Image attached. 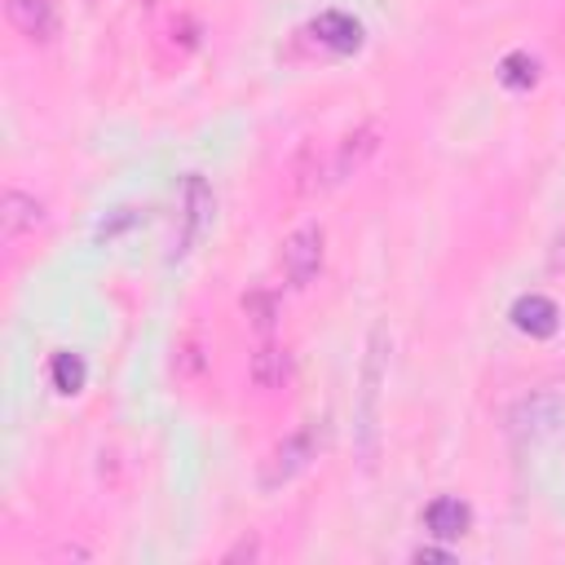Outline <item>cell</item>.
I'll list each match as a JSON object with an SVG mask.
<instances>
[{"mask_svg": "<svg viewBox=\"0 0 565 565\" xmlns=\"http://www.w3.org/2000/svg\"><path fill=\"white\" fill-rule=\"evenodd\" d=\"M388 327L375 322L366 335V358L358 371V415H353V433H358V455L362 463H371L375 455V433H380V397H384V380H388Z\"/></svg>", "mask_w": 565, "mask_h": 565, "instance_id": "1", "label": "cell"}, {"mask_svg": "<svg viewBox=\"0 0 565 565\" xmlns=\"http://www.w3.org/2000/svg\"><path fill=\"white\" fill-rule=\"evenodd\" d=\"M318 424L309 419V424H300L296 433H287L265 459H260V490H282V486H291L313 459H318Z\"/></svg>", "mask_w": 565, "mask_h": 565, "instance_id": "2", "label": "cell"}, {"mask_svg": "<svg viewBox=\"0 0 565 565\" xmlns=\"http://www.w3.org/2000/svg\"><path fill=\"white\" fill-rule=\"evenodd\" d=\"M565 428V397L552 393V388H539V393H525L512 411H508V433L516 441H547Z\"/></svg>", "mask_w": 565, "mask_h": 565, "instance_id": "3", "label": "cell"}, {"mask_svg": "<svg viewBox=\"0 0 565 565\" xmlns=\"http://www.w3.org/2000/svg\"><path fill=\"white\" fill-rule=\"evenodd\" d=\"M380 141H384V128H380L375 119H366V124L349 128V132L335 141V150L327 154V181H331V185H340V181L358 177V172L380 154Z\"/></svg>", "mask_w": 565, "mask_h": 565, "instance_id": "4", "label": "cell"}, {"mask_svg": "<svg viewBox=\"0 0 565 565\" xmlns=\"http://www.w3.org/2000/svg\"><path fill=\"white\" fill-rule=\"evenodd\" d=\"M322 225H296L287 238H282V274L291 287H309L322 269Z\"/></svg>", "mask_w": 565, "mask_h": 565, "instance_id": "5", "label": "cell"}, {"mask_svg": "<svg viewBox=\"0 0 565 565\" xmlns=\"http://www.w3.org/2000/svg\"><path fill=\"white\" fill-rule=\"evenodd\" d=\"M212 212H216L212 185H207L199 172H190L185 185H181V247H177V256H185V252L212 230Z\"/></svg>", "mask_w": 565, "mask_h": 565, "instance_id": "6", "label": "cell"}, {"mask_svg": "<svg viewBox=\"0 0 565 565\" xmlns=\"http://www.w3.org/2000/svg\"><path fill=\"white\" fill-rule=\"evenodd\" d=\"M4 13L13 22V31L31 44H53L62 18H57V0H4Z\"/></svg>", "mask_w": 565, "mask_h": 565, "instance_id": "7", "label": "cell"}, {"mask_svg": "<svg viewBox=\"0 0 565 565\" xmlns=\"http://www.w3.org/2000/svg\"><path fill=\"white\" fill-rule=\"evenodd\" d=\"M309 35H313L327 53H335V57L362 49V22H358L353 13H344V9H322V13L309 22Z\"/></svg>", "mask_w": 565, "mask_h": 565, "instance_id": "8", "label": "cell"}, {"mask_svg": "<svg viewBox=\"0 0 565 565\" xmlns=\"http://www.w3.org/2000/svg\"><path fill=\"white\" fill-rule=\"evenodd\" d=\"M40 221H44V203L35 194H26L18 185H9L0 194V234H4V243H18L22 234H35Z\"/></svg>", "mask_w": 565, "mask_h": 565, "instance_id": "9", "label": "cell"}, {"mask_svg": "<svg viewBox=\"0 0 565 565\" xmlns=\"http://www.w3.org/2000/svg\"><path fill=\"white\" fill-rule=\"evenodd\" d=\"M247 375H252V384L256 388H282L287 380H291V353L278 344V340H260L256 344V353H252V362H247Z\"/></svg>", "mask_w": 565, "mask_h": 565, "instance_id": "10", "label": "cell"}, {"mask_svg": "<svg viewBox=\"0 0 565 565\" xmlns=\"http://www.w3.org/2000/svg\"><path fill=\"white\" fill-rule=\"evenodd\" d=\"M512 322H516V331H525V335L543 340V335H552V331L561 327V309H556V300H552V296L530 291V296H521V300L512 305Z\"/></svg>", "mask_w": 565, "mask_h": 565, "instance_id": "11", "label": "cell"}, {"mask_svg": "<svg viewBox=\"0 0 565 565\" xmlns=\"http://www.w3.org/2000/svg\"><path fill=\"white\" fill-rule=\"evenodd\" d=\"M424 525H428L433 539L450 543V539H459V534L472 525V508H468L463 499H455V494H437V499L424 508Z\"/></svg>", "mask_w": 565, "mask_h": 565, "instance_id": "12", "label": "cell"}, {"mask_svg": "<svg viewBox=\"0 0 565 565\" xmlns=\"http://www.w3.org/2000/svg\"><path fill=\"white\" fill-rule=\"evenodd\" d=\"M318 185H331L327 181V159L313 150V146H300V154L291 159V190L296 194H309Z\"/></svg>", "mask_w": 565, "mask_h": 565, "instance_id": "13", "label": "cell"}, {"mask_svg": "<svg viewBox=\"0 0 565 565\" xmlns=\"http://www.w3.org/2000/svg\"><path fill=\"white\" fill-rule=\"evenodd\" d=\"M207 362H212V353H207L203 331H185V335L177 340V375H181V380H203Z\"/></svg>", "mask_w": 565, "mask_h": 565, "instance_id": "14", "label": "cell"}, {"mask_svg": "<svg viewBox=\"0 0 565 565\" xmlns=\"http://www.w3.org/2000/svg\"><path fill=\"white\" fill-rule=\"evenodd\" d=\"M49 380H53V388H57V393H66V397H75V393L84 388V380H88V366H84V358H79V353H71V349H62V353H53V366H49Z\"/></svg>", "mask_w": 565, "mask_h": 565, "instance_id": "15", "label": "cell"}, {"mask_svg": "<svg viewBox=\"0 0 565 565\" xmlns=\"http://www.w3.org/2000/svg\"><path fill=\"white\" fill-rule=\"evenodd\" d=\"M534 79H539V62H534L530 53H521V49L499 62V84H503V88L525 93V88H534Z\"/></svg>", "mask_w": 565, "mask_h": 565, "instance_id": "16", "label": "cell"}, {"mask_svg": "<svg viewBox=\"0 0 565 565\" xmlns=\"http://www.w3.org/2000/svg\"><path fill=\"white\" fill-rule=\"evenodd\" d=\"M243 313H247V322H252L256 335H269L274 322H278V300H274V291H265V287L247 291V296H243Z\"/></svg>", "mask_w": 565, "mask_h": 565, "instance_id": "17", "label": "cell"}, {"mask_svg": "<svg viewBox=\"0 0 565 565\" xmlns=\"http://www.w3.org/2000/svg\"><path fill=\"white\" fill-rule=\"evenodd\" d=\"M141 221H146V207H115V212L97 225L93 238H97V243H115L124 230H132V225H141Z\"/></svg>", "mask_w": 565, "mask_h": 565, "instance_id": "18", "label": "cell"}, {"mask_svg": "<svg viewBox=\"0 0 565 565\" xmlns=\"http://www.w3.org/2000/svg\"><path fill=\"white\" fill-rule=\"evenodd\" d=\"M243 556H247V561L260 556V543H256V539H243V543H234V547L225 552V561H243Z\"/></svg>", "mask_w": 565, "mask_h": 565, "instance_id": "19", "label": "cell"}, {"mask_svg": "<svg viewBox=\"0 0 565 565\" xmlns=\"http://www.w3.org/2000/svg\"><path fill=\"white\" fill-rule=\"evenodd\" d=\"M415 561H450V552H441V547H419Z\"/></svg>", "mask_w": 565, "mask_h": 565, "instance_id": "20", "label": "cell"}, {"mask_svg": "<svg viewBox=\"0 0 565 565\" xmlns=\"http://www.w3.org/2000/svg\"><path fill=\"white\" fill-rule=\"evenodd\" d=\"M141 4H154V0H141Z\"/></svg>", "mask_w": 565, "mask_h": 565, "instance_id": "21", "label": "cell"}]
</instances>
